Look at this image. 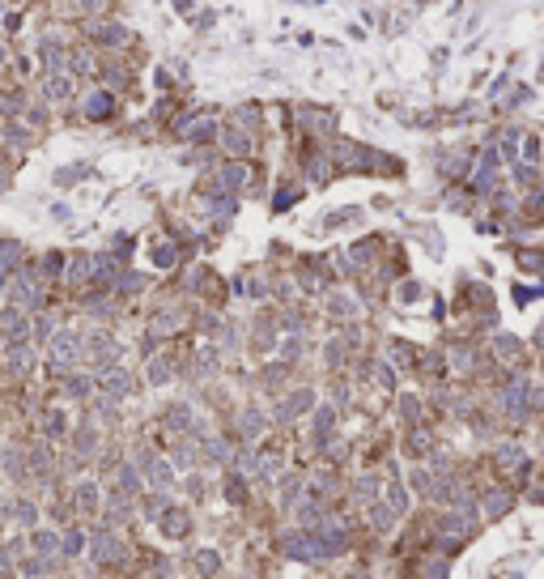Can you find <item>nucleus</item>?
<instances>
[{"mask_svg":"<svg viewBox=\"0 0 544 579\" xmlns=\"http://www.w3.org/2000/svg\"><path fill=\"white\" fill-rule=\"evenodd\" d=\"M77 5H81V9H85V13H94V9H98V5H102V0H77Z\"/></svg>","mask_w":544,"mask_h":579,"instance_id":"obj_3","label":"nucleus"},{"mask_svg":"<svg viewBox=\"0 0 544 579\" xmlns=\"http://www.w3.org/2000/svg\"><path fill=\"white\" fill-rule=\"evenodd\" d=\"M124 26H98V43H106V47H120L124 43Z\"/></svg>","mask_w":544,"mask_h":579,"instance_id":"obj_2","label":"nucleus"},{"mask_svg":"<svg viewBox=\"0 0 544 579\" xmlns=\"http://www.w3.org/2000/svg\"><path fill=\"white\" fill-rule=\"evenodd\" d=\"M111 107H115V98H111V94H90V120L111 116Z\"/></svg>","mask_w":544,"mask_h":579,"instance_id":"obj_1","label":"nucleus"}]
</instances>
